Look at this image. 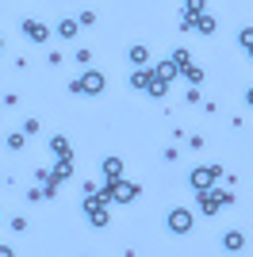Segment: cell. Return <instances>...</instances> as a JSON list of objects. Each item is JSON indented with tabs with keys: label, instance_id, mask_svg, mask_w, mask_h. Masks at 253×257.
<instances>
[{
	"label": "cell",
	"instance_id": "cell-8",
	"mask_svg": "<svg viewBox=\"0 0 253 257\" xmlns=\"http://www.w3.org/2000/svg\"><path fill=\"white\" fill-rule=\"evenodd\" d=\"M104 177H107V181H119V177H123V161H119V158H107L104 161Z\"/></svg>",
	"mask_w": 253,
	"mask_h": 257
},
{
	"label": "cell",
	"instance_id": "cell-22",
	"mask_svg": "<svg viewBox=\"0 0 253 257\" xmlns=\"http://www.w3.org/2000/svg\"><path fill=\"white\" fill-rule=\"evenodd\" d=\"M249 58H253V46H249Z\"/></svg>",
	"mask_w": 253,
	"mask_h": 257
},
{
	"label": "cell",
	"instance_id": "cell-13",
	"mask_svg": "<svg viewBox=\"0 0 253 257\" xmlns=\"http://www.w3.org/2000/svg\"><path fill=\"white\" fill-rule=\"evenodd\" d=\"M150 81H154V73H146V69H138V73L131 77V88H150Z\"/></svg>",
	"mask_w": 253,
	"mask_h": 257
},
{
	"label": "cell",
	"instance_id": "cell-11",
	"mask_svg": "<svg viewBox=\"0 0 253 257\" xmlns=\"http://www.w3.org/2000/svg\"><path fill=\"white\" fill-rule=\"evenodd\" d=\"M196 31H200V35H215V20L200 12V16H196Z\"/></svg>",
	"mask_w": 253,
	"mask_h": 257
},
{
	"label": "cell",
	"instance_id": "cell-12",
	"mask_svg": "<svg viewBox=\"0 0 253 257\" xmlns=\"http://www.w3.org/2000/svg\"><path fill=\"white\" fill-rule=\"evenodd\" d=\"M77 27H81L77 20H62V23H58V35H62V39H73V35H77Z\"/></svg>",
	"mask_w": 253,
	"mask_h": 257
},
{
	"label": "cell",
	"instance_id": "cell-5",
	"mask_svg": "<svg viewBox=\"0 0 253 257\" xmlns=\"http://www.w3.org/2000/svg\"><path fill=\"white\" fill-rule=\"evenodd\" d=\"M23 35H27V39H35V43H42V39H46V27H42L39 20H23Z\"/></svg>",
	"mask_w": 253,
	"mask_h": 257
},
{
	"label": "cell",
	"instance_id": "cell-7",
	"mask_svg": "<svg viewBox=\"0 0 253 257\" xmlns=\"http://www.w3.org/2000/svg\"><path fill=\"white\" fill-rule=\"evenodd\" d=\"M104 88V73H84L81 77V92H100Z\"/></svg>",
	"mask_w": 253,
	"mask_h": 257
},
{
	"label": "cell",
	"instance_id": "cell-18",
	"mask_svg": "<svg viewBox=\"0 0 253 257\" xmlns=\"http://www.w3.org/2000/svg\"><path fill=\"white\" fill-rule=\"evenodd\" d=\"M184 77H188V81H203V69H196V65H188V69H184Z\"/></svg>",
	"mask_w": 253,
	"mask_h": 257
},
{
	"label": "cell",
	"instance_id": "cell-6",
	"mask_svg": "<svg viewBox=\"0 0 253 257\" xmlns=\"http://www.w3.org/2000/svg\"><path fill=\"white\" fill-rule=\"evenodd\" d=\"M69 173H73V161H69V158H62V161H58V169H54V184L69 181ZM54 184L46 188V192H54Z\"/></svg>",
	"mask_w": 253,
	"mask_h": 257
},
{
	"label": "cell",
	"instance_id": "cell-23",
	"mask_svg": "<svg viewBox=\"0 0 253 257\" xmlns=\"http://www.w3.org/2000/svg\"><path fill=\"white\" fill-rule=\"evenodd\" d=\"M0 46H4V39H0Z\"/></svg>",
	"mask_w": 253,
	"mask_h": 257
},
{
	"label": "cell",
	"instance_id": "cell-21",
	"mask_svg": "<svg viewBox=\"0 0 253 257\" xmlns=\"http://www.w3.org/2000/svg\"><path fill=\"white\" fill-rule=\"evenodd\" d=\"M245 100H249V104H253V88H249V96H245Z\"/></svg>",
	"mask_w": 253,
	"mask_h": 257
},
{
	"label": "cell",
	"instance_id": "cell-3",
	"mask_svg": "<svg viewBox=\"0 0 253 257\" xmlns=\"http://www.w3.org/2000/svg\"><path fill=\"white\" fill-rule=\"evenodd\" d=\"M200 200H203V211H207V215H215L219 207H226V204H230V192H211V188H203V192H200Z\"/></svg>",
	"mask_w": 253,
	"mask_h": 257
},
{
	"label": "cell",
	"instance_id": "cell-20",
	"mask_svg": "<svg viewBox=\"0 0 253 257\" xmlns=\"http://www.w3.org/2000/svg\"><path fill=\"white\" fill-rule=\"evenodd\" d=\"M184 12H192V16H200V12H203V0H188V8H184Z\"/></svg>",
	"mask_w": 253,
	"mask_h": 257
},
{
	"label": "cell",
	"instance_id": "cell-1",
	"mask_svg": "<svg viewBox=\"0 0 253 257\" xmlns=\"http://www.w3.org/2000/svg\"><path fill=\"white\" fill-rule=\"evenodd\" d=\"M219 165H200V169L192 173V188H196V192H203V188H215V184H219Z\"/></svg>",
	"mask_w": 253,
	"mask_h": 257
},
{
	"label": "cell",
	"instance_id": "cell-4",
	"mask_svg": "<svg viewBox=\"0 0 253 257\" xmlns=\"http://www.w3.org/2000/svg\"><path fill=\"white\" fill-rule=\"evenodd\" d=\"M111 196H115L119 204H126V200H135V196H138V188H135V184H123V177H119V181H111Z\"/></svg>",
	"mask_w": 253,
	"mask_h": 257
},
{
	"label": "cell",
	"instance_id": "cell-17",
	"mask_svg": "<svg viewBox=\"0 0 253 257\" xmlns=\"http://www.w3.org/2000/svg\"><path fill=\"white\" fill-rule=\"evenodd\" d=\"M238 43H242L245 50H249V46H253V27H242V35H238Z\"/></svg>",
	"mask_w": 253,
	"mask_h": 257
},
{
	"label": "cell",
	"instance_id": "cell-9",
	"mask_svg": "<svg viewBox=\"0 0 253 257\" xmlns=\"http://www.w3.org/2000/svg\"><path fill=\"white\" fill-rule=\"evenodd\" d=\"M177 73H180V69H177V62H161L158 69H154V77H158V81H173Z\"/></svg>",
	"mask_w": 253,
	"mask_h": 257
},
{
	"label": "cell",
	"instance_id": "cell-14",
	"mask_svg": "<svg viewBox=\"0 0 253 257\" xmlns=\"http://www.w3.org/2000/svg\"><path fill=\"white\" fill-rule=\"evenodd\" d=\"M242 246H245V238L238 234V230H230V234H226V249H234V253H238Z\"/></svg>",
	"mask_w": 253,
	"mask_h": 257
},
{
	"label": "cell",
	"instance_id": "cell-16",
	"mask_svg": "<svg viewBox=\"0 0 253 257\" xmlns=\"http://www.w3.org/2000/svg\"><path fill=\"white\" fill-rule=\"evenodd\" d=\"M173 62H177V69H188V50H177V54H173Z\"/></svg>",
	"mask_w": 253,
	"mask_h": 257
},
{
	"label": "cell",
	"instance_id": "cell-19",
	"mask_svg": "<svg viewBox=\"0 0 253 257\" xmlns=\"http://www.w3.org/2000/svg\"><path fill=\"white\" fill-rule=\"evenodd\" d=\"M23 146V135H8V150H20Z\"/></svg>",
	"mask_w": 253,
	"mask_h": 257
},
{
	"label": "cell",
	"instance_id": "cell-10",
	"mask_svg": "<svg viewBox=\"0 0 253 257\" xmlns=\"http://www.w3.org/2000/svg\"><path fill=\"white\" fill-rule=\"evenodd\" d=\"M50 150L58 154V158H69V154H73V150H69V142H65V135H54V139H50Z\"/></svg>",
	"mask_w": 253,
	"mask_h": 257
},
{
	"label": "cell",
	"instance_id": "cell-2",
	"mask_svg": "<svg viewBox=\"0 0 253 257\" xmlns=\"http://www.w3.org/2000/svg\"><path fill=\"white\" fill-rule=\"evenodd\" d=\"M169 230H173V234H188V230H192V211H188V207L169 211Z\"/></svg>",
	"mask_w": 253,
	"mask_h": 257
},
{
	"label": "cell",
	"instance_id": "cell-15",
	"mask_svg": "<svg viewBox=\"0 0 253 257\" xmlns=\"http://www.w3.org/2000/svg\"><path fill=\"white\" fill-rule=\"evenodd\" d=\"M131 62H135V65L146 62V46H131Z\"/></svg>",
	"mask_w": 253,
	"mask_h": 257
}]
</instances>
